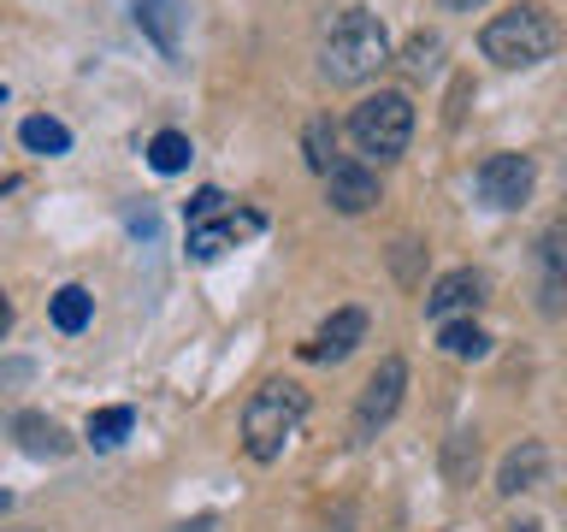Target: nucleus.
Returning <instances> with one entry per match:
<instances>
[{
  "label": "nucleus",
  "instance_id": "aec40b11",
  "mask_svg": "<svg viewBox=\"0 0 567 532\" xmlns=\"http://www.w3.org/2000/svg\"><path fill=\"white\" fill-rule=\"evenodd\" d=\"M301 149H308V166L313 172H331L337 166V160H331L337 154V124L331 119H313L308 131H301Z\"/></svg>",
  "mask_w": 567,
  "mask_h": 532
},
{
  "label": "nucleus",
  "instance_id": "a211bd4d",
  "mask_svg": "<svg viewBox=\"0 0 567 532\" xmlns=\"http://www.w3.org/2000/svg\"><path fill=\"white\" fill-rule=\"evenodd\" d=\"M131 426H136L131 408H95V415H89V443H95V450H118V443L131 438Z\"/></svg>",
  "mask_w": 567,
  "mask_h": 532
},
{
  "label": "nucleus",
  "instance_id": "f03ea898",
  "mask_svg": "<svg viewBox=\"0 0 567 532\" xmlns=\"http://www.w3.org/2000/svg\"><path fill=\"white\" fill-rule=\"evenodd\" d=\"M301 420H308V390L296 379H266L243 408V450L255 461H278L284 443L301 432Z\"/></svg>",
  "mask_w": 567,
  "mask_h": 532
},
{
  "label": "nucleus",
  "instance_id": "f8f14e48",
  "mask_svg": "<svg viewBox=\"0 0 567 532\" xmlns=\"http://www.w3.org/2000/svg\"><path fill=\"white\" fill-rule=\"evenodd\" d=\"M544 468H549V450L538 438H520L514 450L503 456V468H496V491L503 497H520L532 485H544Z\"/></svg>",
  "mask_w": 567,
  "mask_h": 532
},
{
  "label": "nucleus",
  "instance_id": "9d476101",
  "mask_svg": "<svg viewBox=\"0 0 567 532\" xmlns=\"http://www.w3.org/2000/svg\"><path fill=\"white\" fill-rule=\"evenodd\" d=\"M478 301H485V273H473V266H455V273H443L432 284V296H425V314L437 319H455V314H473Z\"/></svg>",
  "mask_w": 567,
  "mask_h": 532
},
{
  "label": "nucleus",
  "instance_id": "9b49d317",
  "mask_svg": "<svg viewBox=\"0 0 567 532\" xmlns=\"http://www.w3.org/2000/svg\"><path fill=\"white\" fill-rule=\"evenodd\" d=\"M131 18L166 60H177V48H184V0H131Z\"/></svg>",
  "mask_w": 567,
  "mask_h": 532
},
{
  "label": "nucleus",
  "instance_id": "4468645a",
  "mask_svg": "<svg viewBox=\"0 0 567 532\" xmlns=\"http://www.w3.org/2000/svg\"><path fill=\"white\" fill-rule=\"evenodd\" d=\"M538 278H544V308H561V296H567V219L538 237Z\"/></svg>",
  "mask_w": 567,
  "mask_h": 532
},
{
  "label": "nucleus",
  "instance_id": "20e7f679",
  "mask_svg": "<svg viewBox=\"0 0 567 532\" xmlns=\"http://www.w3.org/2000/svg\"><path fill=\"white\" fill-rule=\"evenodd\" d=\"M184 219H189V260H219L225 248H237L243 237L260 231V213H237L225 202V190H213V184L189 195Z\"/></svg>",
  "mask_w": 567,
  "mask_h": 532
},
{
  "label": "nucleus",
  "instance_id": "2eb2a0df",
  "mask_svg": "<svg viewBox=\"0 0 567 532\" xmlns=\"http://www.w3.org/2000/svg\"><path fill=\"white\" fill-rule=\"evenodd\" d=\"M18 142H24L30 154H65L71 149V131L53 113H30L24 124H18Z\"/></svg>",
  "mask_w": 567,
  "mask_h": 532
},
{
  "label": "nucleus",
  "instance_id": "dca6fc26",
  "mask_svg": "<svg viewBox=\"0 0 567 532\" xmlns=\"http://www.w3.org/2000/svg\"><path fill=\"white\" fill-rule=\"evenodd\" d=\"M437 344L450 349L455 361H485V355H491V337L478 331L473 319H443V326H437Z\"/></svg>",
  "mask_w": 567,
  "mask_h": 532
},
{
  "label": "nucleus",
  "instance_id": "6ab92c4d",
  "mask_svg": "<svg viewBox=\"0 0 567 532\" xmlns=\"http://www.w3.org/2000/svg\"><path fill=\"white\" fill-rule=\"evenodd\" d=\"M189 160H195V149H189V136H184V131H159V136L148 142V166H154V172H166V177H172V172H184Z\"/></svg>",
  "mask_w": 567,
  "mask_h": 532
},
{
  "label": "nucleus",
  "instance_id": "7ed1b4c3",
  "mask_svg": "<svg viewBox=\"0 0 567 532\" xmlns=\"http://www.w3.org/2000/svg\"><path fill=\"white\" fill-rule=\"evenodd\" d=\"M561 48V24L549 18L544 7H514V12H496L485 30H478V53L503 71H526V65H544L549 53Z\"/></svg>",
  "mask_w": 567,
  "mask_h": 532
},
{
  "label": "nucleus",
  "instance_id": "f257e3e1",
  "mask_svg": "<svg viewBox=\"0 0 567 532\" xmlns=\"http://www.w3.org/2000/svg\"><path fill=\"white\" fill-rule=\"evenodd\" d=\"M384 65H390V30H384L379 12L343 7L326 24V35H319V71H326L337 89H354V83L379 78Z\"/></svg>",
  "mask_w": 567,
  "mask_h": 532
},
{
  "label": "nucleus",
  "instance_id": "5701e85b",
  "mask_svg": "<svg viewBox=\"0 0 567 532\" xmlns=\"http://www.w3.org/2000/svg\"><path fill=\"white\" fill-rule=\"evenodd\" d=\"M503 532H544L538 521H514V526H503Z\"/></svg>",
  "mask_w": 567,
  "mask_h": 532
},
{
  "label": "nucleus",
  "instance_id": "1a4fd4ad",
  "mask_svg": "<svg viewBox=\"0 0 567 532\" xmlns=\"http://www.w3.org/2000/svg\"><path fill=\"white\" fill-rule=\"evenodd\" d=\"M354 344H367V314L361 308H337L326 326L301 344V355H308V361H349Z\"/></svg>",
  "mask_w": 567,
  "mask_h": 532
},
{
  "label": "nucleus",
  "instance_id": "0eeeda50",
  "mask_svg": "<svg viewBox=\"0 0 567 532\" xmlns=\"http://www.w3.org/2000/svg\"><path fill=\"white\" fill-rule=\"evenodd\" d=\"M532 184H538V166H532V154H491L485 166H478L473 177V190H478V202L496 207V213H508V207H520Z\"/></svg>",
  "mask_w": 567,
  "mask_h": 532
},
{
  "label": "nucleus",
  "instance_id": "6e6552de",
  "mask_svg": "<svg viewBox=\"0 0 567 532\" xmlns=\"http://www.w3.org/2000/svg\"><path fill=\"white\" fill-rule=\"evenodd\" d=\"M326 202L337 213H367L379 207V172L367 166V160H337L326 172Z\"/></svg>",
  "mask_w": 567,
  "mask_h": 532
},
{
  "label": "nucleus",
  "instance_id": "f3484780",
  "mask_svg": "<svg viewBox=\"0 0 567 532\" xmlns=\"http://www.w3.org/2000/svg\"><path fill=\"white\" fill-rule=\"evenodd\" d=\"M48 314H53V326H60L65 337H78V331L89 326V314H95V301H89L83 284H65V290H53Z\"/></svg>",
  "mask_w": 567,
  "mask_h": 532
},
{
  "label": "nucleus",
  "instance_id": "4be33fe9",
  "mask_svg": "<svg viewBox=\"0 0 567 532\" xmlns=\"http://www.w3.org/2000/svg\"><path fill=\"white\" fill-rule=\"evenodd\" d=\"M450 12H473V7H485V0H443Z\"/></svg>",
  "mask_w": 567,
  "mask_h": 532
},
{
  "label": "nucleus",
  "instance_id": "423d86ee",
  "mask_svg": "<svg viewBox=\"0 0 567 532\" xmlns=\"http://www.w3.org/2000/svg\"><path fill=\"white\" fill-rule=\"evenodd\" d=\"M402 390H408V361L402 355H384L379 372H372L367 390H361V402H354V443H372L390 420H396Z\"/></svg>",
  "mask_w": 567,
  "mask_h": 532
},
{
  "label": "nucleus",
  "instance_id": "ddd939ff",
  "mask_svg": "<svg viewBox=\"0 0 567 532\" xmlns=\"http://www.w3.org/2000/svg\"><path fill=\"white\" fill-rule=\"evenodd\" d=\"M12 438H18V450L35 456V461H60V456L71 450L65 426H60V420H48V415H35V408L12 415Z\"/></svg>",
  "mask_w": 567,
  "mask_h": 532
},
{
  "label": "nucleus",
  "instance_id": "39448f33",
  "mask_svg": "<svg viewBox=\"0 0 567 532\" xmlns=\"http://www.w3.org/2000/svg\"><path fill=\"white\" fill-rule=\"evenodd\" d=\"M349 136L361 154H379V160L408 154V142H414V101L396 95V89H379V95H367L349 113Z\"/></svg>",
  "mask_w": 567,
  "mask_h": 532
},
{
  "label": "nucleus",
  "instance_id": "412c9836",
  "mask_svg": "<svg viewBox=\"0 0 567 532\" xmlns=\"http://www.w3.org/2000/svg\"><path fill=\"white\" fill-rule=\"evenodd\" d=\"M437 53H443V42H437L432 30L408 35V48H402V71H408V78H432V71H437Z\"/></svg>",
  "mask_w": 567,
  "mask_h": 532
}]
</instances>
